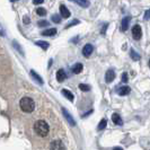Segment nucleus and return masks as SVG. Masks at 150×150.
<instances>
[{
    "label": "nucleus",
    "instance_id": "1",
    "mask_svg": "<svg viewBox=\"0 0 150 150\" xmlns=\"http://www.w3.org/2000/svg\"><path fill=\"white\" fill-rule=\"evenodd\" d=\"M34 131L40 137H46V135L49 134L50 127H49V124L44 120H38L34 124Z\"/></svg>",
    "mask_w": 150,
    "mask_h": 150
},
{
    "label": "nucleus",
    "instance_id": "2",
    "mask_svg": "<svg viewBox=\"0 0 150 150\" xmlns=\"http://www.w3.org/2000/svg\"><path fill=\"white\" fill-rule=\"evenodd\" d=\"M19 105H21V110L25 113L33 112L34 108H35V103L30 97H23L19 102Z\"/></svg>",
    "mask_w": 150,
    "mask_h": 150
},
{
    "label": "nucleus",
    "instance_id": "3",
    "mask_svg": "<svg viewBox=\"0 0 150 150\" xmlns=\"http://www.w3.org/2000/svg\"><path fill=\"white\" fill-rule=\"evenodd\" d=\"M132 35H133V38L137 40V41H139L141 38V36H142V30H141V27L139 25H134L132 27Z\"/></svg>",
    "mask_w": 150,
    "mask_h": 150
},
{
    "label": "nucleus",
    "instance_id": "4",
    "mask_svg": "<svg viewBox=\"0 0 150 150\" xmlns=\"http://www.w3.org/2000/svg\"><path fill=\"white\" fill-rule=\"evenodd\" d=\"M93 52H94V46L91 44H86L83 47V55L85 58H89Z\"/></svg>",
    "mask_w": 150,
    "mask_h": 150
},
{
    "label": "nucleus",
    "instance_id": "5",
    "mask_svg": "<svg viewBox=\"0 0 150 150\" xmlns=\"http://www.w3.org/2000/svg\"><path fill=\"white\" fill-rule=\"evenodd\" d=\"M115 77H116V74H115V71L112 70V69H110V70H107L105 74V81L107 83H111L115 79Z\"/></svg>",
    "mask_w": 150,
    "mask_h": 150
},
{
    "label": "nucleus",
    "instance_id": "6",
    "mask_svg": "<svg viewBox=\"0 0 150 150\" xmlns=\"http://www.w3.org/2000/svg\"><path fill=\"white\" fill-rule=\"evenodd\" d=\"M62 113H63V115H64L66 120L68 121V123H69L71 127H75V125H76V121L74 120V117L71 116V114L68 112L66 108H62Z\"/></svg>",
    "mask_w": 150,
    "mask_h": 150
},
{
    "label": "nucleus",
    "instance_id": "7",
    "mask_svg": "<svg viewBox=\"0 0 150 150\" xmlns=\"http://www.w3.org/2000/svg\"><path fill=\"white\" fill-rule=\"evenodd\" d=\"M50 148L53 150H64L66 149V146L62 143V141H60V140H55V141H53L52 143H51V146H50Z\"/></svg>",
    "mask_w": 150,
    "mask_h": 150
},
{
    "label": "nucleus",
    "instance_id": "8",
    "mask_svg": "<svg viewBox=\"0 0 150 150\" xmlns=\"http://www.w3.org/2000/svg\"><path fill=\"white\" fill-rule=\"evenodd\" d=\"M130 21H131V17H129V16L124 17V18L122 19V22H121V27H120V30H122V32H127V30H128Z\"/></svg>",
    "mask_w": 150,
    "mask_h": 150
},
{
    "label": "nucleus",
    "instance_id": "9",
    "mask_svg": "<svg viewBox=\"0 0 150 150\" xmlns=\"http://www.w3.org/2000/svg\"><path fill=\"white\" fill-rule=\"evenodd\" d=\"M66 78H67V74H66V71H64L63 69H60V70L57 71V80H58L59 83L64 81Z\"/></svg>",
    "mask_w": 150,
    "mask_h": 150
},
{
    "label": "nucleus",
    "instance_id": "10",
    "mask_svg": "<svg viewBox=\"0 0 150 150\" xmlns=\"http://www.w3.org/2000/svg\"><path fill=\"white\" fill-rule=\"evenodd\" d=\"M131 91V88L129 86H122L120 88H117V94L120 96H125V95H129Z\"/></svg>",
    "mask_w": 150,
    "mask_h": 150
},
{
    "label": "nucleus",
    "instance_id": "11",
    "mask_svg": "<svg viewBox=\"0 0 150 150\" xmlns=\"http://www.w3.org/2000/svg\"><path fill=\"white\" fill-rule=\"evenodd\" d=\"M112 121L114 124H116V125H123V120H122V117H121L120 115L117 114V113H113L112 114Z\"/></svg>",
    "mask_w": 150,
    "mask_h": 150
},
{
    "label": "nucleus",
    "instance_id": "12",
    "mask_svg": "<svg viewBox=\"0 0 150 150\" xmlns=\"http://www.w3.org/2000/svg\"><path fill=\"white\" fill-rule=\"evenodd\" d=\"M60 14H61V17H63V18H69L70 17V11H69V9H68L64 5H61L60 6Z\"/></svg>",
    "mask_w": 150,
    "mask_h": 150
},
{
    "label": "nucleus",
    "instance_id": "13",
    "mask_svg": "<svg viewBox=\"0 0 150 150\" xmlns=\"http://www.w3.org/2000/svg\"><path fill=\"white\" fill-rule=\"evenodd\" d=\"M62 95H63L66 98H68L70 102H74V99H75L74 94H72L70 90H68V89H62Z\"/></svg>",
    "mask_w": 150,
    "mask_h": 150
},
{
    "label": "nucleus",
    "instance_id": "14",
    "mask_svg": "<svg viewBox=\"0 0 150 150\" xmlns=\"http://www.w3.org/2000/svg\"><path fill=\"white\" fill-rule=\"evenodd\" d=\"M83 67L81 63H76V64H74V67H72V72L76 74V75H78V74H80L83 71Z\"/></svg>",
    "mask_w": 150,
    "mask_h": 150
},
{
    "label": "nucleus",
    "instance_id": "15",
    "mask_svg": "<svg viewBox=\"0 0 150 150\" xmlns=\"http://www.w3.org/2000/svg\"><path fill=\"white\" fill-rule=\"evenodd\" d=\"M75 2L77 4V5H79L80 7H83V8L89 7V5H90L89 0H75Z\"/></svg>",
    "mask_w": 150,
    "mask_h": 150
},
{
    "label": "nucleus",
    "instance_id": "16",
    "mask_svg": "<svg viewBox=\"0 0 150 150\" xmlns=\"http://www.w3.org/2000/svg\"><path fill=\"white\" fill-rule=\"evenodd\" d=\"M55 34H57V30H55V28H49V30H44V32L42 33L43 36H53V35H55Z\"/></svg>",
    "mask_w": 150,
    "mask_h": 150
},
{
    "label": "nucleus",
    "instance_id": "17",
    "mask_svg": "<svg viewBox=\"0 0 150 150\" xmlns=\"http://www.w3.org/2000/svg\"><path fill=\"white\" fill-rule=\"evenodd\" d=\"M30 76H32V77H33V78H34V79L40 83V85H43V79H42V78H41V77H40V76L34 71V70H32V71H30Z\"/></svg>",
    "mask_w": 150,
    "mask_h": 150
},
{
    "label": "nucleus",
    "instance_id": "18",
    "mask_svg": "<svg viewBox=\"0 0 150 150\" xmlns=\"http://www.w3.org/2000/svg\"><path fill=\"white\" fill-rule=\"evenodd\" d=\"M130 57H131L132 60H134V61H139L140 59H141V58H140V54H138L133 49L130 50Z\"/></svg>",
    "mask_w": 150,
    "mask_h": 150
},
{
    "label": "nucleus",
    "instance_id": "19",
    "mask_svg": "<svg viewBox=\"0 0 150 150\" xmlns=\"http://www.w3.org/2000/svg\"><path fill=\"white\" fill-rule=\"evenodd\" d=\"M106 125H107V120H106V119H102L100 122L98 123L97 130L98 131H103V130L106 128Z\"/></svg>",
    "mask_w": 150,
    "mask_h": 150
},
{
    "label": "nucleus",
    "instance_id": "20",
    "mask_svg": "<svg viewBox=\"0 0 150 150\" xmlns=\"http://www.w3.org/2000/svg\"><path fill=\"white\" fill-rule=\"evenodd\" d=\"M36 45H38V46H41L43 50H47V47H49V43L45 42V41H38V42H36Z\"/></svg>",
    "mask_w": 150,
    "mask_h": 150
},
{
    "label": "nucleus",
    "instance_id": "21",
    "mask_svg": "<svg viewBox=\"0 0 150 150\" xmlns=\"http://www.w3.org/2000/svg\"><path fill=\"white\" fill-rule=\"evenodd\" d=\"M79 89H81L83 91H89L90 86L89 85H85V83H80L79 85Z\"/></svg>",
    "mask_w": 150,
    "mask_h": 150
},
{
    "label": "nucleus",
    "instance_id": "22",
    "mask_svg": "<svg viewBox=\"0 0 150 150\" xmlns=\"http://www.w3.org/2000/svg\"><path fill=\"white\" fill-rule=\"evenodd\" d=\"M36 13H38V15H40V16L46 15V10H45L44 8H38V9H36Z\"/></svg>",
    "mask_w": 150,
    "mask_h": 150
},
{
    "label": "nucleus",
    "instance_id": "23",
    "mask_svg": "<svg viewBox=\"0 0 150 150\" xmlns=\"http://www.w3.org/2000/svg\"><path fill=\"white\" fill-rule=\"evenodd\" d=\"M52 21L54 23H57V24H59V23H61V17L59 15H53L52 16Z\"/></svg>",
    "mask_w": 150,
    "mask_h": 150
},
{
    "label": "nucleus",
    "instance_id": "24",
    "mask_svg": "<svg viewBox=\"0 0 150 150\" xmlns=\"http://www.w3.org/2000/svg\"><path fill=\"white\" fill-rule=\"evenodd\" d=\"M121 79H122V81H123V83H128L129 81V79H128V74H127V72H123V74H122V77H121Z\"/></svg>",
    "mask_w": 150,
    "mask_h": 150
},
{
    "label": "nucleus",
    "instance_id": "25",
    "mask_svg": "<svg viewBox=\"0 0 150 150\" xmlns=\"http://www.w3.org/2000/svg\"><path fill=\"white\" fill-rule=\"evenodd\" d=\"M77 24H79V21H78V19H75V21H72L71 23H69L67 26H66V28H69V27H71V26H74V25H77Z\"/></svg>",
    "mask_w": 150,
    "mask_h": 150
},
{
    "label": "nucleus",
    "instance_id": "26",
    "mask_svg": "<svg viewBox=\"0 0 150 150\" xmlns=\"http://www.w3.org/2000/svg\"><path fill=\"white\" fill-rule=\"evenodd\" d=\"M38 24V26H41V27H43V26H49V22H46V21H40Z\"/></svg>",
    "mask_w": 150,
    "mask_h": 150
},
{
    "label": "nucleus",
    "instance_id": "27",
    "mask_svg": "<svg viewBox=\"0 0 150 150\" xmlns=\"http://www.w3.org/2000/svg\"><path fill=\"white\" fill-rule=\"evenodd\" d=\"M150 18V9L148 10H146V13H144V21H148Z\"/></svg>",
    "mask_w": 150,
    "mask_h": 150
},
{
    "label": "nucleus",
    "instance_id": "28",
    "mask_svg": "<svg viewBox=\"0 0 150 150\" xmlns=\"http://www.w3.org/2000/svg\"><path fill=\"white\" fill-rule=\"evenodd\" d=\"M107 26H108V24H107V23H105V24L103 25V28L100 30V33H102V34H105V32H106V28H107Z\"/></svg>",
    "mask_w": 150,
    "mask_h": 150
},
{
    "label": "nucleus",
    "instance_id": "29",
    "mask_svg": "<svg viewBox=\"0 0 150 150\" xmlns=\"http://www.w3.org/2000/svg\"><path fill=\"white\" fill-rule=\"evenodd\" d=\"M44 0H33V4L34 5H40V4H43Z\"/></svg>",
    "mask_w": 150,
    "mask_h": 150
},
{
    "label": "nucleus",
    "instance_id": "30",
    "mask_svg": "<svg viewBox=\"0 0 150 150\" xmlns=\"http://www.w3.org/2000/svg\"><path fill=\"white\" fill-rule=\"evenodd\" d=\"M24 23H25V24H28V23H30V19H27V18L25 17V18H24Z\"/></svg>",
    "mask_w": 150,
    "mask_h": 150
},
{
    "label": "nucleus",
    "instance_id": "31",
    "mask_svg": "<svg viewBox=\"0 0 150 150\" xmlns=\"http://www.w3.org/2000/svg\"><path fill=\"white\" fill-rule=\"evenodd\" d=\"M114 149H115V150H122V148H120V147H115Z\"/></svg>",
    "mask_w": 150,
    "mask_h": 150
},
{
    "label": "nucleus",
    "instance_id": "32",
    "mask_svg": "<svg viewBox=\"0 0 150 150\" xmlns=\"http://www.w3.org/2000/svg\"><path fill=\"white\" fill-rule=\"evenodd\" d=\"M10 1H17V0H10Z\"/></svg>",
    "mask_w": 150,
    "mask_h": 150
},
{
    "label": "nucleus",
    "instance_id": "33",
    "mask_svg": "<svg viewBox=\"0 0 150 150\" xmlns=\"http://www.w3.org/2000/svg\"><path fill=\"white\" fill-rule=\"evenodd\" d=\"M149 67H150V60H149Z\"/></svg>",
    "mask_w": 150,
    "mask_h": 150
}]
</instances>
